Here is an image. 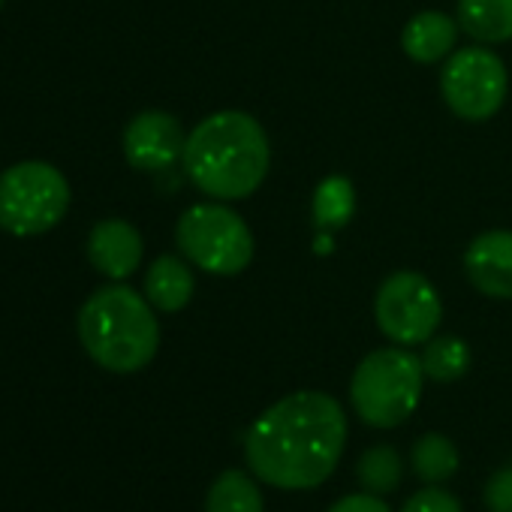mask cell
Segmentation results:
<instances>
[{
  "label": "cell",
  "instance_id": "1",
  "mask_svg": "<svg viewBox=\"0 0 512 512\" xmlns=\"http://www.w3.org/2000/svg\"><path fill=\"white\" fill-rule=\"evenodd\" d=\"M347 416L326 392H293L256 419L244 440V458L256 479L305 491L323 485L344 452Z\"/></svg>",
  "mask_w": 512,
  "mask_h": 512
},
{
  "label": "cell",
  "instance_id": "2",
  "mask_svg": "<svg viewBox=\"0 0 512 512\" xmlns=\"http://www.w3.org/2000/svg\"><path fill=\"white\" fill-rule=\"evenodd\" d=\"M181 160L196 190L217 202H235L260 190L272 166V148L253 115L226 109L193 127Z\"/></svg>",
  "mask_w": 512,
  "mask_h": 512
},
{
  "label": "cell",
  "instance_id": "3",
  "mask_svg": "<svg viewBox=\"0 0 512 512\" xmlns=\"http://www.w3.org/2000/svg\"><path fill=\"white\" fill-rule=\"evenodd\" d=\"M79 341L100 368L136 374L157 356L160 323L145 296L124 284H109L82 305Z\"/></svg>",
  "mask_w": 512,
  "mask_h": 512
},
{
  "label": "cell",
  "instance_id": "4",
  "mask_svg": "<svg viewBox=\"0 0 512 512\" xmlns=\"http://www.w3.org/2000/svg\"><path fill=\"white\" fill-rule=\"evenodd\" d=\"M422 359L404 347H383L368 353L350 380V401L356 416L374 428H398L413 416L422 398Z\"/></svg>",
  "mask_w": 512,
  "mask_h": 512
},
{
  "label": "cell",
  "instance_id": "5",
  "mask_svg": "<svg viewBox=\"0 0 512 512\" xmlns=\"http://www.w3.org/2000/svg\"><path fill=\"white\" fill-rule=\"evenodd\" d=\"M175 241L196 269L220 278L241 275L253 260L250 226L217 199L190 205L178 217Z\"/></svg>",
  "mask_w": 512,
  "mask_h": 512
},
{
  "label": "cell",
  "instance_id": "6",
  "mask_svg": "<svg viewBox=\"0 0 512 512\" xmlns=\"http://www.w3.org/2000/svg\"><path fill=\"white\" fill-rule=\"evenodd\" d=\"M70 184L61 169L43 160H25L0 172V229L13 235H40L64 220Z\"/></svg>",
  "mask_w": 512,
  "mask_h": 512
},
{
  "label": "cell",
  "instance_id": "7",
  "mask_svg": "<svg viewBox=\"0 0 512 512\" xmlns=\"http://www.w3.org/2000/svg\"><path fill=\"white\" fill-rule=\"evenodd\" d=\"M374 317L389 341H395L398 347H416L434 338L443 320V302L425 275L404 269L380 284Z\"/></svg>",
  "mask_w": 512,
  "mask_h": 512
},
{
  "label": "cell",
  "instance_id": "8",
  "mask_svg": "<svg viewBox=\"0 0 512 512\" xmlns=\"http://www.w3.org/2000/svg\"><path fill=\"white\" fill-rule=\"evenodd\" d=\"M509 88L506 64L485 46H467L446 58L440 73V94L446 106L464 121L491 118Z\"/></svg>",
  "mask_w": 512,
  "mask_h": 512
},
{
  "label": "cell",
  "instance_id": "9",
  "mask_svg": "<svg viewBox=\"0 0 512 512\" xmlns=\"http://www.w3.org/2000/svg\"><path fill=\"white\" fill-rule=\"evenodd\" d=\"M187 136L175 115L148 109L124 130V157L139 172H163L184 154Z\"/></svg>",
  "mask_w": 512,
  "mask_h": 512
},
{
  "label": "cell",
  "instance_id": "10",
  "mask_svg": "<svg viewBox=\"0 0 512 512\" xmlns=\"http://www.w3.org/2000/svg\"><path fill=\"white\" fill-rule=\"evenodd\" d=\"M467 281L491 299H512V232L488 229L464 250Z\"/></svg>",
  "mask_w": 512,
  "mask_h": 512
},
{
  "label": "cell",
  "instance_id": "11",
  "mask_svg": "<svg viewBox=\"0 0 512 512\" xmlns=\"http://www.w3.org/2000/svg\"><path fill=\"white\" fill-rule=\"evenodd\" d=\"M142 235L133 223L121 220V217H106L100 220L91 235H88V260L91 266L112 278V281H124L130 278L139 263H142Z\"/></svg>",
  "mask_w": 512,
  "mask_h": 512
},
{
  "label": "cell",
  "instance_id": "12",
  "mask_svg": "<svg viewBox=\"0 0 512 512\" xmlns=\"http://www.w3.org/2000/svg\"><path fill=\"white\" fill-rule=\"evenodd\" d=\"M458 22L449 19L446 13L425 10L413 16L404 31H401V49L410 61L416 64H437L446 61L455 52L458 43Z\"/></svg>",
  "mask_w": 512,
  "mask_h": 512
},
{
  "label": "cell",
  "instance_id": "13",
  "mask_svg": "<svg viewBox=\"0 0 512 512\" xmlns=\"http://www.w3.org/2000/svg\"><path fill=\"white\" fill-rule=\"evenodd\" d=\"M193 293H196V278H193L190 266L172 253L157 256L145 275V299L151 302V308H157L163 314L184 311L190 305Z\"/></svg>",
  "mask_w": 512,
  "mask_h": 512
},
{
  "label": "cell",
  "instance_id": "14",
  "mask_svg": "<svg viewBox=\"0 0 512 512\" xmlns=\"http://www.w3.org/2000/svg\"><path fill=\"white\" fill-rule=\"evenodd\" d=\"M458 25L485 46L506 43L512 40V0H458Z\"/></svg>",
  "mask_w": 512,
  "mask_h": 512
},
{
  "label": "cell",
  "instance_id": "15",
  "mask_svg": "<svg viewBox=\"0 0 512 512\" xmlns=\"http://www.w3.org/2000/svg\"><path fill=\"white\" fill-rule=\"evenodd\" d=\"M205 512H266L263 491L244 470H223L208 488Z\"/></svg>",
  "mask_w": 512,
  "mask_h": 512
},
{
  "label": "cell",
  "instance_id": "16",
  "mask_svg": "<svg viewBox=\"0 0 512 512\" xmlns=\"http://www.w3.org/2000/svg\"><path fill=\"white\" fill-rule=\"evenodd\" d=\"M410 464H413V473L428 482V485H440L446 479L455 476L461 458H458V449L449 437L437 434V431H428L422 434L413 449H410Z\"/></svg>",
  "mask_w": 512,
  "mask_h": 512
},
{
  "label": "cell",
  "instance_id": "17",
  "mask_svg": "<svg viewBox=\"0 0 512 512\" xmlns=\"http://www.w3.org/2000/svg\"><path fill=\"white\" fill-rule=\"evenodd\" d=\"M353 214H356V190L350 178L344 175L323 178L314 190V223L329 232L347 226Z\"/></svg>",
  "mask_w": 512,
  "mask_h": 512
},
{
  "label": "cell",
  "instance_id": "18",
  "mask_svg": "<svg viewBox=\"0 0 512 512\" xmlns=\"http://www.w3.org/2000/svg\"><path fill=\"white\" fill-rule=\"evenodd\" d=\"M419 359H422L425 377H431L437 383H455L470 368V347L455 335H443V338L425 341V350Z\"/></svg>",
  "mask_w": 512,
  "mask_h": 512
},
{
  "label": "cell",
  "instance_id": "19",
  "mask_svg": "<svg viewBox=\"0 0 512 512\" xmlns=\"http://www.w3.org/2000/svg\"><path fill=\"white\" fill-rule=\"evenodd\" d=\"M404 476V461L398 455L395 446H371L368 452H362L359 464H356V479L362 482L365 491L371 494H389L401 485Z\"/></svg>",
  "mask_w": 512,
  "mask_h": 512
},
{
  "label": "cell",
  "instance_id": "20",
  "mask_svg": "<svg viewBox=\"0 0 512 512\" xmlns=\"http://www.w3.org/2000/svg\"><path fill=\"white\" fill-rule=\"evenodd\" d=\"M401 512H464V509H461V500L452 491H446L440 485H428V488L416 491L401 506Z\"/></svg>",
  "mask_w": 512,
  "mask_h": 512
},
{
  "label": "cell",
  "instance_id": "21",
  "mask_svg": "<svg viewBox=\"0 0 512 512\" xmlns=\"http://www.w3.org/2000/svg\"><path fill=\"white\" fill-rule=\"evenodd\" d=\"M482 500L491 512H512V464L491 473L482 488Z\"/></svg>",
  "mask_w": 512,
  "mask_h": 512
},
{
  "label": "cell",
  "instance_id": "22",
  "mask_svg": "<svg viewBox=\"0 0 512 512\" xmlns=\"http://www.w3.org/2000/svg\"><path fill=\"white\" fill-rule=\"evenodd\" d=\"M329 512H392L389 503L380 494L362 491V494H347L329 506Z\"/></svg>",
  "mask_w": 512,
  "mask_h": 512
},
{
  "label": "cell",
  "instance_id": "23",
  "mask_svg": "<svg viewBox=\"0 0 512 512\" xmlns=\"http://www.w3.org/2000/svg\"><path fill=\"white\" fill-rule=\"evenodd\" d=\"M0 7H4V0H0Z\"/></svg>",
  "mask_w": 512,
  "mask_h": 512
}]
</instances>
